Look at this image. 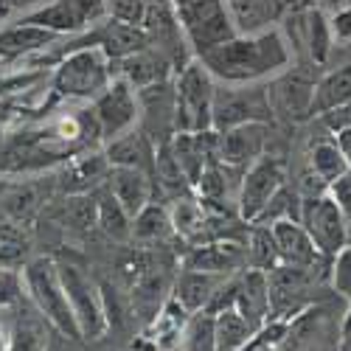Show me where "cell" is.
<instances>
[{
	"label": "cell",
	"mask_w": 351,
	"mask_h": 351,
	"mask_svg": "<svg viewBox=\"0 0 351 351\" xmlns=\"http://www.w3.org/2000/svg\"><path fill=\"white\" fill-rule=\"evenodd\" d=\"M199 62L214 82L222 84H256L284 73L292 62L289 43L276 28L250 34H233L230 40L199 53Z\"/></svg>",
	"instance_id": "cell-1"
},
{
	"label": "cell",
	"mask_w": 351,
	"mask_h": 351,
	"mask_svg": "<svg viewBox=\"0 0 351 351\" xmlns=\"http://www.w3.org/2000/svg\"><path fill=\"white\" fill-rule=\"evenodd\" d=\"M20 273H23L25 298L40 309V315L68 340H82L56 261L53 258H32Z\"/></svg>",
	"instance_id": "cell-2"
},
{
	"label": "cell",
	"mask_w": 351,
	"mask_h": 351,
	"mask_svg": "<svg viewBox=\"0 0 351 351\" xmlns=\"http://www.w3.org/2000/svg\"><path fill=\"white\" fill-rule=\"evenodd\" d=\"M217 82L202 68V62H189L174 76V132H206L211 130Z\"/></svg>",
	"instance_id": "cell-3"
},
{
	"label": "cell",
	"mask_w": 351,
	"mask_h": 351,
	"mask_svg": "<svg viewBox=\"0 0 351 351\" xmlns=\"http://www.w3.org/2000/svg\"><path fill=\"white\" fill-rule=\"evenodd\" d=\"M112 82L110 71V56L99 45H87L73 51L68 60L56 68L53 87L65 99H79V101H93L99 99Z\"/></svg>",
	"instance_id": "cell-4"
},
{
	"label": "cell",
	"mask_w": 351,
	"mask_h": 351,
	"mask_svg": "<svg viewBox=\"0 0 351 351\" xmlns=\"http://www.w3.org/2000/svg\"><path fill=\"white\" fill-rule=\"evenodd\" d=\"M273 107L267 84H225L214 93L211 130L225 132L242 124H270Z\"/></svg>",
	"instance_id": "cell-5"
},
{
	"label": "cell",
	"mask_w": 351,
	"mask_h": 351,
	"mask_svg": "<svg viewBox=\"0 0 351 351\" xmlns=\"http://www.w3.org/2000/svg\"><path fill=\"white\" fill-rule=\"evenodd\" d=\"M60 267V278L65 287V295L71 304V312L76 317V326L82 340H99L107 326H110V317H107V306H104V295L99 284L87 276L82 267L68 265V261H56Z\"/></svg>",
	"instance_id": "cell-6"
},
{
	"label": "cell",
	"mask_w": 351,
	"mask_h": 351,
	"mask_svg": "<svg viewBox=\"0 0 351 351\" xmlns=\"http://www.w3.org/2000/svg\"><path fill=\"white\" fill-rule=\"evenodd\" d=\"M178 12H180V25L189 43L194 45L197 56L230 40L233 34H239L225 0H189V3L178 6Z\"/></svg>",
	"instance_id": "cell-7"
},
{
	"label": "cell",
	"mask_w": 351,
	"mask_h": 351,
	"mask_svg": "<svg viewBox=\"0 0 351 351\" xmlns=\"http://www.w3.org/2000/svg\"><path fill=\"white\" fill-rule=\"evenodd\" d=\"M284 183H287L284 160L273 158V155H261L256 163H250L242 171V183L237 191V214L247 225H253Z\"/></svg>",
	"instance_id": "cell-8"
},
{
	"label": "cell",
	"mask_w": 351,
	"mask_h": 351,
	"mask_svg": "<svg viewBox=\"0 0 351 351\" xmlns=\"http://www.w3.org/2000/svg\"><path fill=\"white\" fill-rule=\"evenodd\" d=\"M320 273L278 265L267 273L270 287V320H295L309 304Z\"/></svg>",
	"instance_id": "cell-9"
},
{
	"label": "cell",
	"mask_w": 351,
	"mask_h": 351,
	"mask_svg": "<svg viewBox=\"0 0 351 351\" xmlns=\"http://www.w3.org/2000/svg\"><path fill=\"white\" fill-rule=\"evenodd\" d=\"M93 115H96V127L104 141H112L130 130L138 127L141 110H138V90L127 79H112L110 87L93 99Z\"/></svg>",
	"instance_id": "cell-10"
},
{
	"label": "cell",
	"mask_w": 351,
	"mask_h": 351,
	"mask_svg": "<svg viewBox=\"0 0 351 351\" xmlns=\"http://www.w3.org/2000/svg\"><path fill=\"white\" fill-rule=\"evenodd\" d=\"M298 222L306 228V233L312 237L315 247L324 253L326 258H332L335 253H340L348 245L346 217H343V211L337 208V202L329 194L301 199V217H298Z\"/></svg>",
	"instance_id": "cell-11"
},
{
	"label": "cell",
	"mask_w": 351,
	"mask_h": 351,
	"mask_svg": "<svg viewBox=\"0 0 351 351\" xmlns=\"http://www.w3.org/2000/svg\"><path fill=\"white\" fill-rule=\"evenodd\" d=\"M315 82L306 71H292L287 68L284 73L273 76L267 84V96L273 115H284L287 121H304L312 119L309 107H312V93H315Z\"/></svg>",
	"instance_id": "cell-12"
},
{
	"label": "cell",
	"mask_w": 351,
	"mask_h": 351,
	"mask_svg": "<svg viewBox=\"0 0 351 351\" xmlns=\"http://www.w3.org/2000/svg\"><path fill=\"white\" fill-rule=\"evenodd\" d=\"M138 110H141V130L155 146L174 138V82H158L138 90Z\"/></svg>",
	"instance_id": "cell-13"
},
{
	"label": "cell",
	"mask_w": 351,
	"mask_h": 351,
	"mask_svg": "<svg viewBox=\"0 0 351 351\" xmlns=\"http://www.w3.org/2000/svg\"><path fill=\"white\" fill-rule=\"evenodd\" d=\"M270 230H273V239H276V250H278L281 265L324 273L326 256L315 247L312 237H309L306 228L298 219H278V222L270 225Z\"/></svg>",
	"instance_id": "cell-14"
},
{
	"label": "cell",
	"mask_w": 351,
	"mask_h": 351,
	"mask_svg": "<svg viewBox=\"0 0 351 351\" xmlns=\"http://www.w3.org/2000/svg\"><path fill=\"white\" fill-rule=\"evenodd\" d=\"M270 127L267 124H242L219 132V143H217V160L225 163L228 169H239L245 171L250 163H256L267 149V135Z\"/></svg>",
	"instance_id": "cell-15"
},
{
	"label": "cell",
	"mask_w": 351,
	"mask_h": 351,
	"mask_svg": "<svg viewBox=\"0 0 351 351\" xmlns=\"http://www.w3.org/2000/svg\"><path fill=\"white\" fill-rule=\"evenodd\" d=\"M183 267L206 270L214 276H237L247 270V247L233 239H208L191 247Z\"/></svg>",
	"instance_id": "cell-16"
},
{
	"label": "cell",
	"mask_w": 351,
	"mask_h": 351,
	"mask_svg": "<svg viewBox=\"0 0 351 351\" xmlns=\"http://www.w3.org/2000/svg\"><path fill=\"white\" fill-rule=\"evenodd\" d=\"M233 306L258 332L265 324H270V287L267 273L261 270H242L233 278Z\"/></svg>",
	"instance_id": "cell-17"
},
{
	"label": "cell",
	"mask_w": 351,
	"mask_h": 351,
	"mask_svg": "<svg viewBox=\"0 0 351 351\" xmlns=\"http://www.w3.org/2000/svg\"><path fill=\"white\" fill-rule=\"evenodd\" d=\"M51 324L40 315V309L23 298L12 306V324L6 337V351H48L51 343Z\"/></svg>",
	"instance_id": "cell-18"
},
{
	"label": "cell",
	"mask_w": 351,
	"mask_h": 351,
	"mask_svg": "<svg viewBox=\"0 0 351 351\" xmlns=\"http://www.w3.org/2000/svg\"><path fill=\"white\" fill-rule=\"evenodd\" d=\"M107 191L121 202V208L135 217L141 208H146L152 202V174L143 169H130V166H112L107 174Z\"/></svg>",
	"instance_id": "cell-19"
},
{
	"label": "cell",
	"mask_w": 351,
	"mask_h": 351,
	"mask_svg": "<svg viewBox=\"0 0 351 351\" xmlns=\"http://www.w3.org/2000/svg\"><path fill=\"white\" fill-rule=\"evenodd\" d=\"M53 191V180H28V183H17L9 186L0 194V217H6L12 222L20 225H32L37 219V214L43 211L45 199Z\"/></svg>",
	"instance_id": "cell-20"
},
{
	"label": "cell",
	"mask_w": 351,
	"mask_h": 351,
	"mask_svg": "<svg viewBox=\"0 0 351 351\" xmlns=\"http://www.w3.org/2000/svg\"><path fill=\"white\" fill-rule=\"evenodd\" d=\"M225 278H230V276H214V273H206V270L183 267L178 281H174L171 301H178L189 315L202 312V309L211 306L217 289L225 284Z\"/></svg>",
	"instance_id": "cell-21"
},
{
	"label": "cell",
	"mask_w": 351,
	"mask_h": 351,
	"mask_svg": "<svg viewBox=\"0 0 351 351\" xmlns=\"http://www.w3.org/2000/svg\"><path fill=\"white\" fill-rule=\"evenodd\" d=\"M107 160L110 166H130V169H143V171H152L155 169V149L158 146L146 138L143 130H130L119 138L107 141Z\"/></svg>",
	"instance_id": "cell-22"
},
{
	"label": "cell",
	"mask_w": 351,
	"mask_h": 351,
	"mask_svg": "<svg viewBox=\"0 0 351 351\" xmlns=\"http://www.w3.org/2000/svg\"><path fill=\"white\" fill-rule=\"evenodd\" d=\"M96 45L110 56V60H124V56L152 45L146 28H141L138 23H127V20H112L107 23L99 37H96Z\"/></svg>",
	"instance_id": "cell-23"
},
{
	"label": "cell",
	"mask_w": 351,
	"mask_h": 351,
	"mask_svg": "<svg viewBox=\"0 0 351 351\" xmlns=\"http://www.w3.org/2000/svg\"><path fill=\"white\" fill-rule=\"evenodd\" d=\"M169 60L155 51L152 45H146L130 56L121 60V79H127L135 90L141 87H149V84H158V82H166L169 79Z\"/></svg>",
	"instance_id": "cell-24"
},
{
	"label": "cell",
	"mask_w": 351,
	"mask_h": 351,
	"mask_svg": "<svg viewBox=\"0 0 351 351\" xmlns=\"http://www.w3.org/2000/svg\"><path fill=\"white\" fill-rule=\"evenodd\" d=\"M351 101V65L335 68L326 76H320L315 82V93H312V107L309 115H326Z\"/></svg>",
	"instance_id": "cell-25"
},
{
	"label": "cell",
	"mask_w": 351,
	"mask_h": 351,
	"mask_svg": "<svg viewBox=\"0 0 351 351\" xmlns=\"http://www.w3.org/2000/svg\"><path fill=\"white\" fill-rule=\"evenodd\" d=\"M171 217V228L178 237L189 239V242H199V239H208V208L199 202V197H178L169 208Z\"/></svg>",
	"instance_id": "cell-26"
},
{
	"label": "cell",
	"mask_w": 351,
	"mask_h": 351,
	"mask_svg": "<svg viewBox=\"0 0 351 351\" xmlns=\"http://www.w3.org/2000/svg\"><path fill=\"white\" fill-rule=\"evenodd\" d=\"M110 169H112V166H110L107 155H99V152L82 155V158H76V160L65 169L62 186H65L68 194H90L99 183H107Z\"/></svg>",
	"instance_id": "cell-27"
},
{
	"label": "cell",
	"mask_w": 351,
	"mask_h": 351,
	"mask_svg": "<svg viewBox=\"0 0 351 351\" xmlns=\"http://www.w3.org/2000/svg\"><path fill=\"white\" fill-rule=\"evenodd\" d=\"M32 261V233L28 225L0 217V267L23 270Z\"/></svg>",
	"instance_id": "cell-28"
},
{
	"label": "cell",
	"mask_w": 351,
	"mask_h": 351,
	"mask_svg": "<svg viewBox=\"0 0 351 351\" xmlns=\"http://www.w3.org/2000/svg\"><path fill=\"white\" fill-rule=\"evenodd\" d=\"M211 315H214L217 351H242L256 337V329L237 312V306H225V309H217Z\"/></svg>",
	"instance_id": "cell-29"
},
{
	"label": "cell",
	"mask_w": 351,
	"mask_h": 351,
	"mask_svg": "<svg viewBox=\"0 0 351 351\" xmlns=\"http://www.w3.org/2000/svg\"><path fill=\"white\" fill-rule=\"evenodd\" d=\"M96 225L104 230V237L112 242H127L132 239V217L121 208V202L115 199L107 189L96 194Z\"/></svg>",
	"instance_id": "cell-30"
},
{
	"label": "cell",
	"mask_w": 351,
	"mask_h": 351,
	"mask_svg": "<svg viewBox=\"0 0 351 351\" xmlns=\"http://www.w3.org/2000/svg\"><path fill=\"white\" fill-rule=\"evenodd\" d=\"M306 169L315 174V178H320L326 186L337 178H343V174L348 171L346 166V158L340 152V146L335 138H324V141H317L312 143V149L306 155Z\"/></svg>",
	"instance_id": "cell-31"
},
{
	"label": "cell",
	"mask_w": 351,
	"mask_h": 351,
	"mask_svg": "<svg viewBox=\"0 0 351 351\" xmlns=\"http://www.w3.org/2000/svg\"><path fill=\"white\" fill-rule=\"evenodd\" d=\"M174 233L171 228V217L166 206H158V202H149L146 208H141L132 217V239L138 242H166Z\"/></svg>",
	"instance_id": "cell-32"
},
{
	"label": "cell",
	"mask_w": 351,
	"mask_h": 351,
	"mask_svg": "<svg viewBox=\"0 0 351 351\" xmlns=\"http://www.w3.org/2000/svg\"><path fill=\"white\" fill-rule=\"evenodd\" d=\"M245 247H247V267L250 270L270 273L273 267L281 265L270 225H250V237H247V245Z\"/></svg>",
	"instance_id": "cell-33"
},
{
	"label": "cell",
	"mask_w": 351,
	"mask_h": 351,
	"mask_svg": "<svg viewBox=\"0 0 351 351\" xmlns=\"http://www.w3.org/2000/svg\"><path fill=\"white\" fill-rule=\"evenodd\" d=\"M180 351H217L214 340V315L208 309L189 315L183 335H180Z\"/></svg>",
	"instance_id": "cell-34"
},
{
	"label": "cell",
	"mask_w": 351,
	"mask_h": 351,
	"mask_svg": "<svg viewBox=\"0 0 351 351\" xmlns=\"http://www.w3.org/2000/svg\"><path fill=\"white\" fill-rule=\"evenodd\" d=\"M53 37L56 34L48 32V28L28 23V25H20V28H12V32H6V34H0V51H6V53L32 51V48H40V45L51 43Z\"/></svg>",
	"instance_id": "cell-35"
},
{
	"label": "cell",
	"mask_w": 351,
	"mask_h": 351,
	"mask_svg": "<svg viewBox=\"0 0 351 351\" xmlns=\"http://www.w3.org/2000/svg\"><path fill=\"white\" fill-rule=\"evenodd\" d=\"M96 222V194H71L65 199V225L87 230Z\"/></svg>",
	"instance_id": "cell-36"
},
{
	"label": "cell",
	"mask_w": 351,
	"mask_h": 351,
	"mask_svg": "<svg viewBox=\"0 0 351 351\" xmlns=\"http://www.w3.org/2000/svg\"><path fill=\"white\" fill-rule=\"evenodd\" d=\"M329 281L337 295L351 304V245L329 258Z\"/></svg>",
	"instance_id": "cell-37"
},
{
	"label": "cell",
	"mask_w": 351,
	"mask_h": 351,
	"mask_svg": "<svg viewBox=\"0 0 351 351\" xmlns=\"http://www.w3.org/2000/svg\"><path fill=\"white\" fill-rule=\"evenodd\" d=\"M25 298V287H23V273L0 267V309L14 306Z\"/></svg>",
	"instance_id": "cell-38"
},
{
	"label": "cell",
	"mask_w": 351,
	"mask_h": 351,
	"mask_svg": "<svg viewBox=\"0 0 351 351\" xmlns=\"http://www.w3.org/2000/svg\"><path fill=\"white\" fill-rule=\"evenodd\" d=\"M326 194L337 202V208L343 211V217L351 219V171H346L343 178L332 180L329 189H326Z\"/></svg>",
	"instance_id": "cell-39"
},
{
	"label": "cell",
	"mask_w": 351,
	"mask_h": 351,
	"mask_svg": "<svg viewBox=\"0 0 351 351\" xmlns=\"http://www.w3.org/2000/svg\"><path fill=\"white\" fill-rule=\"evenodd\" d=\"M110 6L115 12V20H127V23H141L146 14L143 0H110Z\"/></svg>",
	"instance_id": "cell-40"
},
{
	"label": "cell",
	"mask_w": 351,
	"mask_h": 351,
	"mask_svg": "<svg viewBox=\"0 0 351 351\" xmlns=\"http://www.w3.org/2000/svg\"><path fill=\"white\" fill-rule=\"evenodd\" d=\"M329 25H332L335 43H351V3H346V6L337 9V12H332Z\"/></svg>",
	"instance_id": "cell-41"
},
{
	"label": "cell",
	"mask_w": 351,
	"mask_h": 351,
	"mask_svg": "<svg viewBox=\"0 0 351 351\" xmlns=\"http://www.w3.org/2000/svg\"><path fill=\"white\" fill-rule=\"evenodd\" d=\"M337 351H351V304H348V312L343 315V324L337 332Z\"/></svg>",
	"instance_id": "cell-42"
},
{
	"label": "cell",
	"mask_w": 351,
	"mask_h": 351,
	"mask_svg": "<svg viewBox=\"0 0 351 351\" xmlns=\"http://www.w3.org/2000/svg\"><path fill=\"white\" fill-rule=\"evenodd\" d=\"M335 141H337L340 152H343V158H346V166H348V171H351V127L335 132Z\"/></svg>",
	"instance_id": "cell-43"
},
{
	"label": "cell",
	"mask_w": 351,
	"mask_h": 351,
	"mask_svg": "<svg viewBox=\"0 0 351 351\" xmlns=\"http://www.w3.org/2000/svg\"><path fill=\"white\" fill-rule=\"evenodd\" d=\"M281 6H284V3H281V0H256V9H258V17H276Z\"/></svg>",
	"instance_id": "cell-44"
},
{
	"label": "cell",
	"mask_w": 351,
	"mask_h": 351,
	"mask_svg": "<svg viewBox=\"0 0 351 351\" xmlns=\"http://www.w3.org/2000/svg\"><path fill=\"white\" fill-rule=\"evenodd\" d=\"M346 3H351V0H320V12H337V9H343Z\"/></svg>",
	"instance_id": "cell-45"
},
{
	"label": "cell",
	"mask_w": 351,
	"mask_h": 351,
	"mask_svg": "<svg viewBox=\"0 0 351 351\" xmlns=\"http://www.w3.org/2000/svg\"><path fill=\"white\" fill-rule=\"evenodd\" d=\"M174 3H178V6H183V3H189V0H174Z\"/></svg>",
	"instance_id": "cell-46"
}]
</instances>
